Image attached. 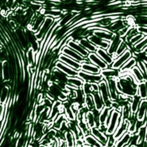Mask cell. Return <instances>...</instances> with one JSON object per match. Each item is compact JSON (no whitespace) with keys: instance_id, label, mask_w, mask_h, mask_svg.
<instances>
[{"instance_id":"obj_1","label":"cell","mask_w":147,"mask_h":147,"mask_svg":"<svg viewBox=\"0 0 147 147\" xmlns=\"http://www.w3.org/2000/svg\"><path fill=\"white\" fill-rule=\"evenodd\" d=\"M138 84L130 72L121 73V76L116 80L117 90L119 94L132 98L138 94Z\"/></svg>"},{"instance_id":"obj_2","label":"cell","mask_w":147,"mask_h":147,"mask_svg":"<svg viewBox=\"0 0 147 147\" xmlns=\"http://www.w3.org/2000/svg\"><path fill=\"white\" fill-rule=\"evenodd\" d=\"M55 22H56V19H54L53 18L45 17L44 22L41 25L39 30L36 34H34L35 38L38 41H41L43 40V38L45 37V35L47 34L49 31L50 30L52 26L54 25Z\"/></svg>"},{"instance_id":"obj_3","label":"cell","mask_w":147,"mask_h":147,"mask_svg":"<svg viewBox=\"0 0 147 147\" xmlns=\"http://www.w3.org/2000/svg\"><path fill=\"white\" fill-rule=\"evenodd\" d=\"M120 122H121V113L115 110H112L109 123L107 125V130L106 132L107 135L114 134L118 127L119 126Z\"/></svg>"},{"instance_id":"obj_4","label":"cell","mask_w":147,"mask_h":147,"mask_svg":"<svg viewBox=\"0 0 147 147\" xmlns=\"http://www.w3.org/2000/svg\"><path fill=\"white\" fill-rule=\"evenodd\" d=\"M49 92H50V95L54 98H57V100H60L61 102H65L68 100V93L65 92L64 89L61 88L60 86L54 82H51L50 84H49Z\"/></svg>"},{"instance_id":"obj_5","label":"cell","mask_w":147,"mask_h":147,"mask_svg":"<svg viewBox=\"0 0 147 147\" xmlns=\"http://www.w3.org/2000/svg\"><path fill=\"white\" fill-rule=\"evenodd\" d=\"M131 57H133V51L130 49H127V51L122 55L117 57L114 60L113 64L111 66V69L120 70V69L125 65Z\"/></svg>"},{"instance_id":"obj_6","label":"cell","mask_w":147,"mask_h":147,"mask_svg":"<svg viewBox=\"0 0 147 147\" xmlns=\"http://www.w3.org/2000/svg\"><path fill=\"white\" fill-rule=\"evenodd\" d=\"M99 93L102 97L104 103V106L106 107L111 108V104H112V100L111 99L109 90L107 87L106 80H103L101 82L99 83Z\"/></svg>"},{"instance_id":"obj_7","label":"cell","mask_w":147,"mask_h":147,"mask_svg":"<svg viewBox=\"0 0 147 147\" xmlns=\"http://www.w3.org/2000/svg\"><path fill=\"white\" fill-rule=\"evenodd\" d=\"M78 77L82 80L84 82L90 83V84H99L103 80V76L101 74H92L88 72H85L80 70L78 72Z\"/></svg>"},{"instance_id":"obj_8","label":"cell","mask_w":147,"mask_h":147,"mask_svg":"<svg viewBox=\"0 0 147 147\" xmlns=\"http://www.w3.org/2000/svg\"><path fill=\"white\" fill-rule=\"evenodd\" d=\"M68 47H69L70 49H73L74 51H76L77 53L80 54L82 57H84V58H88V55L90 53L86 50L77 41H75L73 40L72 38V36H70V38L69 40L67 42V45H66Z\"/></svg>"},{"instance_id":"obj_9","label":"cell","mask_w":147,"mask_h":147,"mask_svg":"<svg viewBox=\"0 0 147 147\" xmlns=\"http://www.w3.org/2000/svg\"><path fill=\"white\" fill-rule=\"evenodd\" d=\"M53 68L60 70L61 72L65 74L68 77H73V76H78V71L72 69L71 67H69V66L65 65L63 62L60 61H56Z\"/></svg>"},{"instance_id":"obj_10","label":"cell","mask_w":147,"mask_h":147,"mask_svg":"<svg viewBox=\"0 0 147 147\" xmlns=\"http://www.w3.org/2000/svg\"><path fill=\"white\" fill-rule=\"evenodd\" d=\"M61 53L65 55V56H67V57H69L70 58L73 59V60H75L77 62H79L80 64H82L84 62L88 61V58H84L81 55L77 53L76 52L74 51L73 49H70L69 47H68L67 45L62 49L61 51Z\"/></svg>"},{"instance_id":"obj_11","label":"cell","mask_w":147,"mask_h":147,"mask_svg":"<svg viewBox=\"0 0 147 147\" xmlns=\"http://www.w3.org/2000/svg\"><path fill=\"white\" fill-rule=\"evenodd\" d=\"M92 34H94L96 37L103 39L104 41H107L111 42L112 41L114 38L116 36V34L112 33L107 29V28H104L103 30H96L92 31Z\"/></svg>"},{"instance_id":"obj_12","label":"cell","mask_w":147,"mask_h":147,"mask_svg":"<svg viewBox=\"0 0 147 147\" xmlns=\"http://www.w3.org/2000/svg\"><path fill=\"white\" fill-rule=\"evenodd\" d=\"M116 80L117 79L114 78L105 79L107 84L108 90H109L111 99L112 101H116V100H118L119 99V93L118 90H117Z\"/></svg>"},{"instance_id":"obj_13","label":"cell","mask_w":147,"mask_h":147,"mask_svg":"<svg viewBox=\"0 0 147 147\" xmlns=\"http://www.w3.org/2000/svg\"><path fill=\"white\" fill-rule=\"evenodd\" d=\"M88 60L90 63L96 65V67H98L100 70H103V69L109 68V66L107 65L106 63L103 61L96 53H90L88 57Z\"/></svg>"},{"instance_id":"obj_14","label":"cell","mask_w":147,"mask_h":147,"mask_svg":"<svg viewBox=\"0 0 147 147\" xmlns=\"http://www.w3.org/2000/svg\"><path fill=\"white\" fill-rule=\"evenodd\" d=\"M57 61H60L63 62L64 64L67 65L69 67H71L72 69H75L76 71H80V67H81V64H80L79 62H77L75 60L70 58L69 57L65 56V55L59 54V56L57 57Z\"/></svg>"},{"instance_id":"obj_15","label":"cell","mask_w":147,"mask_h":147,"mask_svg":"<svg viewBox=\"0 0 147 147\" xmlns=\"http://www.w3.org/2000/svg\"><path fill=\"white\" fill-rule=\"evenodd\" d=\"M87 38H88L89 41H91L93 45H95L97 48H101L107 50V49H108V47H109V41H104L103 39H101V38H98V37L95 36V35L92 34H91Z\"/></svg>"},{"instance_id":"obj_16","label":"cell","mask_w":147,"mask_h":147,"mask_svg":"<svg viewBox=\"0 0 147 147\" xmlns=\"http://www.w3.org/2000/svg\"><path fill=\"white\" fill-rule=\"evenodd\" d=\"M123 41H124L123 38H120L119 35L116 34V36L114 38V39H113L112 41L110 42L109 47L107 49V53H108L109 54H111L113 58H114V56L115 54V53H116L117 49L119 48V46L120 44H121Z\"/></svg>"},{"instance_id":"obj_17","label":"cell","mask_w":147,"mask_h":147,"mask_svg":"<svg viewBox=\"0 0 147 147\" xmlns=\"http://www.w3.org/2000/svg\"><path fill=\"white\" fill-rule=\"evenodd\" d=\"M128 126H129V121H123V120H121L119 126L118 127L115 134H113L114 138L116 140H119L120 138L123 137L125 134L128 132Z\"/></svg>"},{"instance_id":"obj_18","label":"cell","mask_w":147,"mask_h":147,"mask_svg":"<svg viewBox=\"0 0 147 147\" xmlns=\"http://www.w3.org/2000/svg\"><path fill=\"white\" fill-rule=\"evenodd\" d=\"M96 53L99 56L100 58L103 60V61L106 63L107 65H108L109 67L111 66V65L114 62L115 59L113 58V57L111 54H109L106 49H103L101 48H97L96 51Z\"/></svg>"},{"instance_id":"obj_19","label":"cell","mask_w":147,"mask_h":147,"mask_svg":"<svg viewBox=\"0 0 147 147\" xmlns=\"http://www.w3.org/2000/svg\"><path fill=\"white\" fill-rule=\"evenodd\" d=\"M136 118L138 121L144 122L147 119V99L142 100L138 108V112L136 113Z\"/></svg>"},{"instance_id":"obj_20","label":"cell","mask_w":147,"mask_h":147,"mask_svg":"<svg viewBox=\"0 0 147 147\" xmlns=\"http://www.w3.org/2000/svg\"><path fill=\"white\" fill-rule=\"evenodd\" d=\"M100 74L103 76V80L109 78L119 79L121 76V72H120L119 70L111 69V67H109V68H107L106 69L101 70Z\"/></svg>"},{"instance_id":"obj_21","label":"cell","mask_w":147,"mask_h":147,"mask_svg":"<svg viewBox=\"0 0 147 147\" xmlns=\"http://www.w3.org/2000/svg\"><path fill=\"white\" fill-rule=\"evenodd\" d=\"M112 110V108L104 107V108L99 113V125L100 124H105L107 127V125L109 123L110 118L111 115Z\"/></svg>"},{"instance_id":"obj_22","label":"cell","mask_w":147,"mask_h":147,"mask_svg":"<svg viewBox=\"0 0 147 147\" xmlns=\"http://www.w3.org/2000/svg\"><path fill=\"white\" fill-rule=\"evenodd\" d=\"M91 134L92 135L93 137L96 138L100 143H102L105 146L107 141V135L106 134L102 132L98 127H96L91 129Z\"/></svg>"},{"instance_id":"obj_23","label":"cell","mask_w":147,"mask_h":147,"mask_svg":"<svg viewBox=\"0 0 147 147\" xmlns=\"http://www.w3.org/2000/svg\"><path fill=\"white\" fill-rule=\"evenodd\" d=\"M80 70H82L85 72L92 73V74H100V72H101V70L98 67H96V65L90 63L88 60L81 64Z\"/></svg>"},{"instance_id":"obj_24","label":"cell","mask_w":147,"mask_h":147,"mask_svg":"<svg viewBox=\"0 0 147 147\" xmlns=\"http://www.w3.org/2000/svg\"><path fill=\"white\" fill-rule=\"evenodd\" d=\"M88 53H96L97 47L93 45L87 38H82L77 41Z\"/></svg>"},{"instance_id":"obj_25","label":"cell","mask_w":147,"mask_h":147,"mask_svg":"<svg viewBox=\"0 0 147 147\" xmlns=\"http://www.w3.org/2000/svg\"><path fill=\"white\" fill-rule=\"evenodd\" d=\"M142 101V99L141 98L140 96L138 95H136L134 96V97L131 98L130 99V110H131V112L133 115H136V113L138 112V108L140 107V104Z\"/></svg>"},{"instance_id":"obj_26","label":"cell","mask_w":147,"mask_h":147,"mask_svg":"<svg viewBox=\"0 0 147 147\" xmlns=\"http://www.w3.org/2000/svg\"><path fill=\"white\" fill-rule=\"evenodd\" d=\"M130 72V74L132 75V76L134 78V80L137 81L138 84L143 82L145 80H147V79L146 78L145 75L142 73V72L141 71L140 69H138V67L137 65L134 68H133Z\"/></svg>"},{"instance_id":"obj_27","label":"cell","mask_w":147,"mask_h":147,"mask_svg":"<svg viewBox=\"0 0 147 147\" xmlns=\"http://www.w3.org/2000/svg\"><path fill=\"white\" fill-rule=\"evenodd\" d=\"M137 59L135 57H131V58L128 61L123 65V67L120 69V72L123 74V73H127V72H130L133 68H134L136 65H137Z\"/></svg>"},{"instance_id":"obj_28","label":"cell","mask_w":147,"mask_h":147,"mask_svg":"<svg viewBox=\"0 0 147 147\" xmlns=\"http://www.w3.org/2000/svg\"><path fill=\"white\" fill-rule=\"evenodd\" d=\"M84 141L86 145H88L90 147H103V144L100 143L99 141L96 139V138L93 137L92 135L90 134L84 138Z\"/></svg>"},{"instance_id":"obj_29","label":"cell","mask_w":147,"mask_h":147,"mask_svg":"<svg viewBox=\"0 0 147 147\" xmlns=\"http://www.w3.org/2000/svg\"><path fill=\"white\" fill-rule=\"evenodd\" d=\"M92 97L94 103H95V109L97 110L98 111H101L105 106H104V103L100 94L99 92L93 93Z\"/></svg>"},{"instance_id":"obj_30","label":"cell","mask_w":147,"mask_h":147,"mask_svg":"<svg viewBox=\"0 0 147 147\" xmlns=\"http://www.w3.org/2000/svg\"><path fill=\"white\" fill-rule=\"evenodd\" d=\"M64 138L66 147H76V138L70 130L64 134Z\"/></svg>"},{"instance_id":"obj_31","label":"cell","mask_w":147,"mask_h":147,"mask_svg":"<svg viewBox=\"0 0 147 147\" xmlns=\"http://www.w3.org/2000/svg\"><path fill=\"white\" fill-rule=\"evenodd\" d=\"M131 137H132V134H130L128 132L126 133L123 137L120 138L119 140H117L115 147H125L126 146H128L130 144Z\"/></svg>"},{"instance_id":"obj_32","label":"cell","mask_w":147,"mask_h":147,"mask_svg":"<svg viewBox=\"0 0 147 147\" xmlns=\"http://www.w3.org/2000/svg\"><path fill=\"white\" fill-rule=\"evenodd\" d=\"M138 95L140 96L142 100L147 99V80L138 84Z\"/></svg>"},{"instance_id":"obj_33","label":"cell","mask_w":147,"mask_h":147,"mask_svg":"<svg viewBox=\"0 0 147 147\" xmlns=\"http://www.w3.org/2000/svg\"><path fill=\"white\" fill-rule=\"evenodd\" d=\"M84 83V82L78 76L68 77V80H67V84L72 86L73 88H81Z\"/></svg>"},{"instance_id":"obj_34","label":"cell","mask_w":147,"mask_h":147,"mask_svg":"<svg viewBox=\"0 0 147 147\" xmlns=\"http://www.w3.org/2000/svg\"><path fill=\"white\" fill-rule=\"evenodd\" d=\"M26 58L28 61V66L29 67H32L37 65V61H36V53L33 49L30 48L29 50L26 53Z\"/></svg>"},{"instance_id":"obj_35","label":"cell","mask_w":147,"mask_h":147,"mask_svg":"<svg viewBox=\"0 0 147 147\" xmlns=\"http://www.w3.org/2000/svg\"><path fill=\"white\" fill-rule=\"evenodd\" d=\"M85 121L86 123H87V124L88 125V127L90 129L97 127L96 119H95V115H94L93 111H88V113L86 114Z\"/></svg>"},{"instance_id":"obj_36","label":"cell","mask_w":147,"mask_h":147,"mask_svg":"<svg viewBox=\"0 0 147 147\" xmlns=\"http://www.w3.org/2000/svg\"><path fill=\"white\" fill-rule=\"evenodd\" d=\"M76 123H77L79 128H80V130L82 132V134H84V137L91 134V129L89 128L88 125L87 124L85 120L83 119L80 120V121H76Z\"/></svg>"},{"instance_id":"obj_37","label":"cell","mask_w":147,"mask_h":147,"mask_svg":"<svg viewBox=\"0 0 147 147\" xmlns=\"http://www.w3.org/2000/svg\"><path fill=\"white\" fill-rule=\"evenodd\" d=\"M147 46V36H145L142 40H141L138 44H136L133 47V49H134V52L133 53H140L142 52L143 51V49Z\"/></svg>"},{"instance_id":"obj_38","label":"cell","mask_w":147,"mask_h":147,"mask_svg":"<svg viewBox=\"0 0 147 147\" xmlns=\"http://www.w3.org/2000/svg\"><path fill=\"white\" fill-rule=\"evenodd\" d=\"M127 49H130V47H129V45H127V43L125 41H123L120 45L119 46V48L117 49L116 53H115V54L114 56V59H115L117 57H119L120 55H122L123 53H124L125 52L127 51Z\"/></svg>"},{"instance_id":"obj_39","label":"cell","mask_w":147,"mask_h":147,"mask_svg":"<svg viewBox=\"0 0 147 147\" xmlns=\"http://www.w3.org/2000/svg\"><path fill=\"white\" fill-rule=\"evenodd\" d=\"M85 107L88 109V111H93L95 109V103H94V100H93L92 95H89V96H86L85 98V103H84Z\"/></svg>"},{"instance_id":"obj_40","label":"cell","mask_w":147,"mask_h":147,"mask_svg":"<svg viewBox=\"0 0 147 147\" xmlns=\"http://www.w3.org/2000/svg\"><path fill=\"white\" fill-rule=\"evenodd\" d=\"M81 88H82L84 93L85 94V96H89V95H92L93 94L92 84H90V83L84 82Z\"/></svg>"},{"instance_id":"obj_41","label":"cell","mask_w":147,"mask_h":147,"mask_svg":"<svg viewBox=\"0 0 147 147\" xmlns=\"http://www.w3.org/2000/svg\"><path fill=\"white\" fill-rule=\"evenodd\" d=\"M117 140L114 138V135H107V141L105 145L106 147H115Z\"/></svg>"},{"instance_id":"obj_42","label":"cell","mask_w":147,"mask_h":147,"mask_svg":"<svg viewBox=\"0 0 147 147\" xmlns=\"http://www.w3.org/2000/svg\"><path fill=\"white\" fill-rule=\"evenodd\" d=\"M137 30L139 34L147 36V26H137Z\"/></svg>"},{"instance_id":"obj_43","label":"cell","mask_w":147,"mask_h":147,"mask_svg":"<svg viewBox=\"0 0 147 147\" xmlns=\"http://www.w3.org/2000/svg\"><path fill=\"white\" fill-rule=\"evenodd\" d=\"M138 55H139L141 57V60L142 61H143L146 65H147V54H145L143 53H138Z\"/></svg>"},{"instance_id":"obj_44","label":"cell","mask_w":147,"mask_h":147,"mask_svg":"<svg viewBox=\"0 0 147 147\" xmlns=\"http://www.w3.org/2000/svg\"><path fill=\"white\" fill-rule=\"evenodd\" d=\"M142 53H145V54H147V46L146 47V48L144 49L143 51L142 52Z\"/></svg>"},{"instance_id":"obj_45","label":"cell","mask_w":147,"mask_h":147,"mask_svg":"<svg viewBox=\"0 0 147 147\" xmlns=\"http://www.w3.org/2000/svg\"><path fill=\"white\" fill-rule=\"evenodd\" d=\"M125 147H131V146H130V145H128V146H125Z\"/></svg>"},{"instance_id":"obj_46","label":"cell","mask_w":147,"mask_h":147,"mask_svg":"<svg viewBox=\"0 0 147 147\" xmlns=\"http://www.w3.org/2000/svg\"><path fill=\"white\" fill-rule=\"evenodd\" d=\"M146 142H147V132H146Z\"/></svg>"},{"instance_id":"obj_47","label":"cell","mask_w":147,"mask_h":147,"mask_svg":"<svg viewBox=\"0 0 147 147\" xmlns=\"http://www.w3.org/2000/svg\"><path fill=\"white\" fill-rule=\"evenodd\" d=\"M103 147H106V146H103Z\"/></svg>"},{"instance_id":"obj_48","label":"cell","mask_w":147,"mask_h":147,"mask_svg":"<svg viewBox=\"0 0 147 147\" xmlns=\"http://www.w3.org/2000/svg\"><path fill=\"white\" fill-rule=\"evenodd\" d=\"M134 147H137V146H134Z\"/></svg>"}]
</instances>
